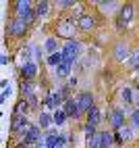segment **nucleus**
Here are the masks:
<instances>
[{"label": "nucleus", "mask_w": 139, "mask_h": 148, "mask_svg": "<svg viewBox=\"0 0 139 148\" xmlns=\"http://www.w3.org/2000/svg\"><path fill=\"white\" fill-rule=\"evenodd\" d=\"M112 132H100V148H112Z\"/></svg>", "instance_id": "19"}, {"label": "nucleus", "mask_w": 139, "mask_h": 148, "mask_svg": "<svg viewBox=\"0 0 139 148\" xmlns=\"http://www.w3.org/2000/svg\"><path fill=\"white\" fill-rule=\"evenodd\" d=\"M39 136H42V130H39L37 125H29V130L25 132V136H23L21 142L25 146H35L37 142H42V138H39Z\"/></svg>", "instance_id": "9"}, {"label": "nucleus", "mask_w": 139, "mask_h": 148, "mask_svg": "<svg viewBox=\"0 0 139 148\" xmlns=\"http://www.w3.org/2000/svg\"><path fill=\"white\" fill-rule=\"evenodd\" d=\"M129 54H131V50H129V44H125V42L114 44V48H112V56H114V61L125 63V61H129Z\"/></svg>", "instance_id": "11"}, {"label": "nucleus", "mask_w": 139, "mask_h": 148, "mask_svg": "<svg viewBox=\"0 0 139 148\" xmlns=\"http://www.w3.org/2000/svg\"><path fill=\"white\" fill-rule=\"evenodd\" d=\"M98 8H100L104 15H108V13L118 11V8H121V4H118V2H98Z\"/></svg>", "instance_id": "18"}, {"label": "nucleus", "mask_w": 139, "mask_h": 148, "mask_svg": "<svg viewBox=\"0 0 139 148\" xmlns=\"http://www.w3.org/2000/svg\"><path fill=\"white\" fill-rule=\"evenodd\" d=\"M27 23H23L21 19H17V17H13L11 21L6 23V32H8V36H13V38H23L25 34H27Z\"/></svg>", "instance_id": "5"}, {"label": "nucleus", "mask_w": 139, "mask_h": 148, "mask_svg": "<svg viewBox=\"0 0 139 148\" xmlns=\"http://www.w3.org/2000/svg\"><path fill=\"white\" fill-rule=\"evenodd\" d=\"M131 17H133V6L131 4H123L118 8V13H116V29L118 32H123V29L129 25Z\"/></svg>", "instance_id": "4"}, {"label": "nucleus", "mask_w": 139, "mask_h": 148, "mask_svg": "<svg viewBox=\"0 0 139 148\" xmlns=\"http://www.w3.org/2000/svg\"><path fill=\"white\" fill-rule=\"evenodd\" d=\"M75 102H77V108H79V113H81V117H83V113H87L89 108L94 106V94L92 92H81L75 98Z\"/></svg>", "instance_id": "7"}, {"label": "nucleus", "mask_w": 139, "mask_h": 148, "mask_svg": "<svg viewBox=\"0 0 139 148\" xmlns=\"http://www.w3.org/2000/svg\"><path fill=\"white\" fill-rule=\"evenodd\" d=\"M131 127H133V130H139V111H137V108L131 113Z\"/></svg>", "instance_id": "29"}, {"label": "nucleus", "mask_w": 139, "mask_h": 148, "mask_svg": "<svg viewBox=\"0 0 139 148\" xmlns=\"http://www.w3.org/2000/svg\"><path fill=\"white\" fill-rule=\"evenodd\" d=\"M27 113H29L27 102L23 100V98H19V100L15 102V108H13V117H27Z\"/></svg>", "instance_id": "15"}, {"label": "nucleus", "mask_w": 139, "mask_h": 148, "mask_svg": "<svg viewBox=\"0 0 139 148\" xmlns=\"http://www.w3.org/2000/svg\"><path fill=\"white\" fill-rule=\"evenodd\" d=\"M27 130H29L27 117H13V119H11V134L15 138H21V140H23V136H25Z\"/></svg>", "instance_id": "6"}, {"label": "nucleus", "mask_w": 139, "mask_h": 148, "mask_svg": "<svg viewBox=\"0 0 139 148\" xmlns=\"http://www.w3.org/2000/svg\"><path fill=\"white\" fill-rule=\"evenodd\" d=\"M71 69H73V63H66V61H62L60 65L56 67V77L58 79H64V77L71 73Z\"/></svg>", "instance_id": "17"}, {"label": "nucleus", "mask_w": 139, "mask_h": 148, "mask_svg": "<svg viewBox=\"0 0 139 148\" xmlns=\"http://www.w3.org/2000/svg\"><path fill=\"white\" fill-rule=\"evenodd\" d=\"M50 2H35L33 4V13H35V19H44V17H48V13H50Z\"/></svg>", "instance_id": "14"}, {"label": "nucleus", "mask_w": 139, "mask_h": 148, "mask_svg": "<svg viewBox=\"0 0 139 148\" xmlns=\"http://www.w3.org/2000/svg\"><path fill=\"white\" fill-rule=\"evenodd\" d=\"M50 123H52V115L50 113H39V117H37V127L39 130H46V127H50Z\"/></svg>", "instance_id": "21"}, {"label": "nucleus", "mask_w": 139, "mask_h": 148, "mask_svg": "<svg viewBox=\"0 0 139 148\" xmlns=\"http://www.w3.org/2000/svg\"><path fill=\"white\" fill-rule=\"evenodd\" d=\"M137 111H139V96H137Z\"/></svg>", "instance_id": "34"}, {"label": "nucleus", "mask_w": 139, "mask_h": 148, "mask_svg": "<svg viewBox=\"0 0 139 148\" xmlns=\"http://www.w3.org/2000/svg\"><path fill=\"white\" fill-rule=\"evenodd\" d=\"M75 2H71V0H60V2H56V8H60V11H66V8H73Z\"/></svg>", "instance_id": "28"}, {"label": "nucleus", "mask_w": 139, "mask_h": 148, "mask_svg": "<svg viewBox=\"0 0 139 148\" xmlns=\"http://www.w3.org/2000/svg\"><path fill=\"white\" fill-rule=\"evenodd\" d=\"M100 121H102V113H100V108H98L96 104L89 108V111L85 113V123L87 125H92V127H96L98 130V125H100Z\"/></svg>", "instance_id": "13"}, {"label": "nucleus", "mask_w": 139, "mask_h": 148, "mask_svg": "<svg viewBox=\"0 0 139 148\" xmlns=\"http://www.w3.org/2000/svg\"><path fill=\"white\" fill-rule=\"evenodd\" d=\"M46 63H48V67H54V69H56L58 65L62 63V54H60V50H58V52H54V54H50Z\"/></svg>", "instance_id": "23"}, {"label": "nucleus", "mask_w": 139, "mask_h": 148, "mask_svg": "<svg viewBox=\"0 0 139 148\" xmlns=\"http://www.w3.org/2000/svg\"><path fill=\"white\" fill-rule=\"evenodd\" d=\"M73 86H77V77H71L68 84H66V88H73Z\"/></svg>", "instance_id": "31"}, {"label": "nucleus", "mask_w": 139, "mask_h": 148, "mask_svg": "<svg viewBox=\"0 0 139 148\" xmlns=\"http://www.w3.org/2000/svg\"><path fill=\"white\" fill-rule=\"evenodd\" d=\"M62 111L66 115V119H81V113H79V108H77V102H75V98H66V100L62 102Z\"/></svg>", "instance_id": "10"}, {"label": "nucleus", "mask_w": 139, "mask_h": 148, "mask_svg": "<svg viewBox=\"0 0 139 148\" xmlns=\"http://www.w3.org/2000/svg\"><path fill=\"white\" fill-rule=\"evenodd\" d=\"M108 125H110L112 132H118L125 125V111L123 108H114V111L108 115Z\"/></svg>", "instance_id": "8"}, {"label": "nucleus", "mask_w": 139, "mask_h": 148, "mask_svg": "<svg viewBox=\"0 0 139 148\" xmlns=\"http://www.w3.org/2000/svg\"><path fill=\"white\" fill-rule=\"evenodd\" d=\"M31 148H46V146H44V142H37V144H35V146H31Z\"/></svg>", "instance_id": "32"}, {"label": "nucleus", "mask_w": 139, "mask_h": 148, "mask_svg": "<svg viewBox=\"0 0 139 148\" xmlns=\"http://www.w3.org/2000/svg\"><path fill=\"white\" fill-rule=\"evenodd\" d=\"M35 75H37V65L33 61H25L21 65V77H23V82H31L35 79Z\"/></svg>", "instance_id": "12"}, {"label": "nucleus", "mask_w": 139, "mask_h": 148, "mask_svg": "<svg viewBox=\"0 0 139 148\" xmlns=\"http://www.w3.org/2000/svg\"><path fill=\"white\" fill-rule=\"evenodd\" d=\"M83 132H85V136H87V138H92V136H94V134H96L98 130H96V127H92V125H87V123H85V125H83Z\"/></svg>", "instance_id": "30"}, {"label": "nucleus", "mask_w": 139, "mask_h": 148, "mask_svg": "<svg viewBox=\"0 0 139 148\" xmlns=\"http://www.w3.org/2000/svg\"><path fill=\"white\" fill-rule=\"evenodd\" d=\"M133 90H131V88H129V86H125L123 88V90H121V100L125 102V104H129V102H133Z\"/></svg>", "instance_id": "24"}, {"label": "nucleus", "mask_w": 139, "mask_h": 148, "mask_svg": "<svg viewBox=\"0 0 139 148\" xmlns=\"http://www.w3.org/2000/svg\"><path fill=\"white\" fill-rule=\"evenodd\" d=\"M87 148H100V132H96L92 138H87Z\"/></svg>", "instance_id": "27"}, {"label": "nucleus", "mask_w": 139, "mask_h": 148, "mask_svg": "<svg viewBox=\"0 0 139 148\" xmlns=\"http://www.w3.org/2000/svg\"><path fill=\"white\" fill-rule=\"evenodd\" d=\"M75 27H77V32L89 34L92 29H96V17L92 13H81L77 17V21H75Z\"/></svg>", "instance_id": "3"}, {"label": "nucleus", "mask_w": 139, "mask_h": 148, "mask_svg": "<svg viewBox=\"0 0 139 148\" xmlns=\"http://www.w3.org/2000/svg\"><path fill=\"white\" fill-rule=\"evenodd\" d=\"M44 48H46L48 56L54 54V52H58V40H56V38H48V40L44 42Z\"/></svg>", "instance_id": "20"}, {"label": "nucleus", "mask_w": 139, "mask_h": 148, "mask_svg": "<svg viewBox=\"0 0 139 148\" xmlns=\"http://www.w3.org/2000/svg\"><path fill=\"white\" fill-rule=\"evenodd\" d=\"M44 102H46L48 108H58V106H60V102H62V98L58 96V92H50V94L46 96Z\"/></svg>", "instance_id": "16"}, {"label": "nucleus", "mask_w": 139, "mask_h": 148, "mask_svg": "<svg viewBox=\"0 0 139 148\" xmlns=\"http://www.w3.org/2000/svg\"><path fill=\"white\" fill-rule=\"evenodd\" d=\"M54 32H56V40L58 38H62V40H73L75 34H77V27L75 23L71 21L68 17H62V19H58V21L54 23Z\"/></svg>", "instance_id": "1"}, {"label": "nucleus", "mask_w": 139, "mask_h": 148, "mask_svg": "<svg viewBox=\"0 0 139 148\" xmlns=\"http://www.w3.org/2000/svg\"><path fill=\"white\" fill-rule=\"evenodd\" d=\"M60 54H62V61H66V63H75V58L81 54V42L68 40V42L64 44V48L60 50Z\"/></svg>", "instance_id": "2"}, {"label": "nucleus", "mask_w": 139, "mask_h": 148, "mask_svg": "<svg viewBox=\"0 0 139 148\" xmlns=\"http://www.w3.org/2000/svg\"><path fill=\"white\" fill-rule=\"evenodd\" d=\"M56 142H58V132H50V134L46 136L44 146H46V148H56Z\"/></svg>", "instance_id": "25"}, {"label": "nucleus", "mask_w": 139, "mask_h": 148, "mask_svg": "<svg viewBox=\"0 0 139 148\" xmlns=\"http://www.w3.org/2000/svg\"><path fill=\"white\" fill-rule=\"evenodd\" d=\"M17 148H29V146H25V144H23V142H21V144H19V146H17Z\"/></svg>", "instance_id": "33"}, {"label": "nucleus", "mask_w": 139, "mask_h": 148, "mask_svg": "<svg viewBox=\"0 0 139 148\" xmlns=\"http://www.w3.org/2000/svg\"><path fill=\"white\" fill-rule=\"evenodd\" d=\"M52 121H54L58 127L66 123V115H64V111H62V108H56V111L52 113Z\"/></svg>", "instance_id": "22"}, {"label": "nucleus", "mask_w": 139, "mask_h": 148, "mask_svg": "<svg viewBox=\"0 0 139 148\" xmlns=\"http://www.w3.org/2000/svg\"><path fill=\"white\" fill-rule=\"evenodd\" d=\"M129 67H133L135 71L139 69V48H135V50L129 54Z\"/></svg>", "instance_id": "26"}]
</instances>
